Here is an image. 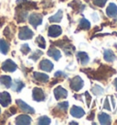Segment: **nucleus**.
<instances>
[{
	"label": "nucleus",
	"mask_w": 117,
	"mask_h": 125,
	"mask_svg": "<svg viewBox=\"0 0 117 125\" xmlns=\"http://www.w3.org/2000/svg\"><path fill=\"white\" fill-rule=\"evenodd\" d=\"M82 71L85 72L86 74L89 75V77L94 78V79H97V80H104V79H106V77H109L110 75L113 74V73L115 72L113 68L105 66V65H101L100 68H98L97 71H92L91 70L90 68L88 70Z\"/></svg>",
	"instance_id": "1"
},
{
	"label": "nucleus",
	"mask_w": 117,
	"mask_h": 125,
	"mask_svg": "<svg viewBox=\"0 0 117 125\" xmlns=\"http://www.w3.org/2000/svg\"><path fill=\"white\" fill-rule=\"evenodd\" d=\"M83 85H84V82L80 76H74L70 81V88L74 91H79L80 89H82Z\"/></svg>",
	"instance_id": "2"
},
{
	"label": "nucleus",
	"mask_w": 117,
	"mask_h": 125,
	"mask_svg": "<svg viewBox=\"0 0 117 125\" xmlns=\"http://www.w3.org/2000/svg\"><path fill=\"white\" fill-rule=\"evenodd\" d=\"M33 37V31L27 26L21 27L19 29V33H18V38L20 40H28L31 39Z\"/></svg>",
	"instance_id": "3"
},
{
	"label": "nucleus",
	"mask_w": 117,
	"mask_h": 125,
	"mask_svg": "<svg viewBox=\"0 0 117 125\" xmlns=\"http://www.w3.org/2000/svg\"><path fill=\"white\" fill-rule=\"evenodd\" d=\"M28 20H29V23L36 29L42 22V16L40 14H38V13H33V14L29 16Z\"/></svg>",
	"instance_id": "4"
},
{
	"label": "nucleus",
	"mask_w": 117,
	"mask_h": 125,
	"mask_svg": "<svg viewBox=\"0 0 117 125\" xmlns=\"http://www.w3.org/2000/svg\"><path fill=\"white\" fill-rule=\"evenodd\" d=\"M17 104L18 105V108L21 109V111H23L24 113H34L35 112V110L33 108H31L30 106H28L27 103H25L24 101H22L21 99H17Z\"/></svg>",
	"instance_id": "5"
},
{
	"label": "nucleus",
	"mask_w": 117,
	"mask_h": 125,
	"mask_svg": "<svg viewBox=\"0 0 117 125\" xmlns=\"http://www.w3.org/2000/svg\"><path fill=\"white\" fill-rule=\"evenodd\" d=\"M17 68V65L10 59L5 61L3 62V64H2V69L6 71V72H14Z\"/></svg>",
	"instance_id": "6"
},
{
	"label": "nucleus",
	"mask_w": 117,
	"mask_h": 125,
	"mask_svg": "<svg viewBox=\"0 0 117 125\" xmlns=\"http://www.w3.org/2000/svg\"><path fill=\"white\" fill-rule=\"evenodd\" d=\"M32 97H33V99L36 101H43L45 99V94L41 88L35 87L32 92Z\"/></svg>",
	"instance_id": "7"
},
{
	"label": "nucleus",
	"mask_w": 117,
	"mask_h": 125,
	"mask_svg": "<svg viewBox=\"0 0 117 125\" xmlns=\"http://www.w3.org/2000/svg\"><path fill=\"white\" fill-rule=\"evenodd\" d=\"M62 29L59 27L58 25H51L49 28V36H50L52 38H57L61 34Z\"/></svg>",
	"instance_id": "8"
},
{
	"label": "nucleus",
	"mask_w": 117,
	"mask_h": 125,
	"mask_svg": "<svg viewBox=\"0 0 117 125\" xmlns=\"http://www.w3.org/2000/svg\"><path fill=\"white\" fill-rule=\"evenodd\" d=\"M54 96L57 100L66 98L67 96H68V92H67V90L65 88H63L61 86H58L54 89Z\"/></svg>",
	"instance_id": "9"
},
{
	"label": "nucleus",
	"mask_w": 117,
	"mask_h": 125,
	"mask_svg": "<svg viewBox=\"0 0 117 125\" xmlns=\"http://www.w3.org/2000/svg\"><path fill=\"white\" fill-rule=\"evenodd\" d=\"M11 103V97L8 92H2L0 93V104L3 107H8Z\"/></svg>",
	"instance_id": "10"
},
{
	"label": "nucleus",
	"mask_w": 117,
	"mask_h": 125,
	"mask_svg": "<svg viewBox=\"0 0 117 125\" xmlns=\"http://www.w3.org/2000/svg\"><path fill=\"white\" fill-rule=\"evenodd\" d=\"M17 124H30L31 123V118L27 114H21L16 120Z\"/></svg>",
	"instance_id": "11"
},
{
	"label": "nucleus",
	"mask_w": 117,
	"mask_h": 125,
	"mask_svg": "<svg viewBox=\"0 0 117 125\" xmlns=\"http://www.w3.org/2000/svg\"><path fill=\"white\" fill-rule=\"evenodd\" d=\"M17 20L18 23L21 22H25L27 20V13L25 9H21V8H17Z\"/></svg>",
	"instance_id": "12"
},
{
	"label": "nucleus",
	"mask_w": 117,
	"mask_h": 125,
	"mask_svg": "<svg viewBox=\"0 0 117 125\" xmlns=\"http://www.w3.org/2000/svg\"><path fill=\"white\" fill-rule=\"evenodd\" d=\"M39 68L46 72H50L53 69V63L49 60H42L39 63Z\"/></svg>",
	"instance_id": "13"
},
{
	"label": "nucleus",
	"mask_w": 117,
	"mask_h": 125,
	"mask_svg": "<svg viewBox=\"0 0 117 125\" xmlns=\"http://www.w3.org/2000/svg\"><path fill=\"white\" fill-rule=\"evenodd\" d=\"M84 110L77 106H73L71 109H70V115L73 116L75 118H82L84 115Z\"/></svg>",
	"instance_id": "14"
},
{
	"label": "nucleus",
	"mask_w": 117,
	"mask_h": 125,
	"mask_svg": "<svg viewBox=\"0 0 117 125\" xmlns=\"http://www.w3.org/2000/svg\"><path fill=\"white\" fill-rule=\"evenodd\" d=\"M106 14L110 18H114L117 16V6L113 3H110L108 8H106Z\"/></svg>",
	"instance_id": "15"
},
{
	"label": "nucleus",
	"mask_w": 117,
	"mask_h": 125,
	"mask_svg": "<svg viewBox=\"0 0 117 125\" xmlns=\"http://www.w3.org/2000/svg\"><path fill=\"white\" fill-rule=\"evenodd\" d=\"M77 60H78L81 64L85 65L89 62V56L84 52H79L77 53Z\"/></svg>",
	"instance_id": "16"
},
{
	"label": "nucleus",
	"mask_w": 117,
	"mask_h": 125,
	"mask_svg": "<svg viewBox=\"0 0 117 125\" xmlns=\"http://www.w3.org/2000/svg\"><path fill=\"white\" fill-rule=\"evenodd\" d=\"M48 54L50 55V57H52L55 61H58L59 58L61 57L60 52L58 51V49H56L55 47H52V46H51L50 48V50L48 51Z\"/></svg>",
	"instance_id": "17"
},
{
	"label": "nucleus",
	"mask_w": 117,
	"mask_h": 125,
	"mask_svg": "<svg viewBox=\"0 0 117 125\" xmlns=\"http://www.w3.org/2000/svg\"><path fill=\"white\" fill-rule=\"evenodd\" d=\"M33 76L36 80H38L39 82L41 83H47L49 81V76L46 74L43 73H38V72H34L33 73Z\"/></svg>",
	"instance_id": "18"
},
{
	"label": "nucleus",
	"mask_w": 117,
	"mask_h": 125,
	"mask_svg": "<svg viewBox=\"0 0 117 125\" xmlns=\"http://www.w3.org/2000/svg\"><path fill=\"white\" fill-rule=\"evenodd\" d=\"M98 119L101 124H111V117L108 114L101 112L98 115Z\"/></svg>",
	"instance_id": "19"
},
{
	"label": "nucleus",
	"mask_w": 117,
	"mask_h": 125,
	"mask_svg": "<svg viewBox=\"0 0 117 125\" xmlns=\"http://www.w3.org/2000/svg\"><path fill=\"white\" fill-rule=\"evenodd\" d=\"M69 6L71 7L74 10L79 11V12H82V9H84V8H85V6H83V5H82L79 0H74V1H72L71 3L69 4Z\"/></svg>",
	"instance_id": "20"
},
{
	"label": "nucleus",
	"mask_w": 117,
	"mask_h": 125,
	"mask_svg": "<svg viewBox=\"0 0 117 125\" xmlns=\"http://www.w3.org/2000/svg\"><path fill=\"white\" fill-rule=\"evenodd\" d=\"M0 83L3 84L6 87L9 88L12 86V79L8 75H3V76H0Z\"/></svg>",
	"instance_id": "21"
},
{
	"label": "nucleus",
	"mask_w": 117,
	"mask_h": 125,
	"mask_svg": "<svg viewBox=\"0 0 117 125\" xmlns=\"http://www.w3.org/2000/svg\"><path fill=\"white\" fill-rule=\"evenodd\" d=\"M8 50H9V44L7 41L5 40H0V52L4 54H7L8 53Z\"/></svg>",
	"instance_id": "22"
},
{
	"label": "nucleus",
	"mask_w": 117,
	"mask_h": 125,
	"mask_svg": "<svg viewBox=\"0 0 117 125\" xmlns=\"http://www.w3.org/2000/svg\"><path fill=\"white\" fill-rule=\"evenodd\" d=\"M103 57H104V60H105L106 62H113V60L115 59V55H114L113 51H111V50H106V51L104 52Z\"/></svg>",
	"instance_id": "23"
},
{
	"label": "nucleus",
	"mask_w": 117,
	"mask_h": 125,
	"mask_svg": "<svg viewBox=\"0 0 117 125\" xmlns=\"http://www.w3.org/2000/svg\"><path fill=\"white\" fill-rule=\"evenodd\" d=\"M62 15H63V13H62V10H58V12H57V14L54 16H52V17H50V22H59L60 20H62Z\"/></svg>",
	"instance_id": "24"
},
{
	"label": "nucleus",
	"mask_w": 117,
	"mask_h": 125,
	"mask_svg": "<svg viewBox=\"0 0 117 125\" xmlns=\"http://www.w3.org/2000/svg\"><path fill=\"white\" fill-rule=\"evenodd\" d=\"M91 28V24L86 19H82L81 21H80V24H79V29L80 30H84V31H87Z\"/></svg>",
	"instance_id": "25"
},
{
	"label": "nucleus",
	"mask_w": 117,
	"mask_h": 125,
	"mask_svg": "<svg viewBox=\"0 0 117 125\" xmlns=\"http://www.w3.org/2000/svg\"><path fill=\"white\" fill-rule=\"evenodd\" d=\"M36 42L38 43L39 47L42 48V49H45V48H46V42H45V40H44V38H43L42 36H39V37L37 38V40H36Z\"/></svg>",
	"instance_id": "26"
},
{
	"label": "nucleus",
	"mask_w": 117,
	"mask_h": 125,
	"mask_svg": "<svg viewBox=\"0 0 117 125\" xmlns=\"http://www.w3.org/2000/svg\"><path fill=\"white\" fill-rule=\"evenodd\" d=\"M92 93H93L94 95H96V96L101 95V94L103 93V89H102L100 86H98V85H95V86L92 87Z\"/></svg>",
	"instance_id": "27"
},
{
	"label": "nucleus",
	"mask_w": 117,
	"mask_h": 125,
	"mask_svg": "<svg viewBox=\"0 0 117 125\" xmlns=\"http://www.w3.org/2000/svg\"><path fill=\"white\" fill-rule=\"evenodd\" d=\"M39 124H50V118H48L47 116H43V117H40L39 119V122H38Z\"/></svg>",
	"instance_id": "28"
},
{
	"label": "nucleus",
	"mask_w": 117,
	"mask_h": 125,
	"mask_svg": "<svg viewBox=\"0 0 117 125\" xmlns=\"http://www.w3.org/2000/svg\"><path fill=\"white\" fill-rule=\"evenodd\" d=\"M15 83H16V84H15V86H14V89L16 90V91H17V92H19L20 90L25 86V84L22 83L21 81H19V80H16V82Z\"/></svg>",
	"instance_id": "29"
},
{
	"label": "nucleus",
	"mask_w": 117,
	"mask_h": 125,
	"mask_svg": "<svg viewBox=\"0 0 117 125\" xmlns=\"http://www.w3.org/2000/svg\"><path fill=\"white\" fill-rule=\"evenodd\" d=\"M106 2H107V0H92L93 5L97 6V7H99V8H102V7H104L105 4H106Z\"/></svg>",
	"instance_id": "30"
},
{
	"label": "nucleus",
	"mask_w": 117,
	"mask_h": 125,
	"mask_svg": "<svg viewBox=\"0 0 117 125\" xmlns=\"http://www.w3.org/2000/svg\"><path fill=\"white\" fill-rule=\"evenodd\" d=\"M58 108L60 109L61 111L65 112L67 109H68V108H69V103H68V102H66V101L62 102V103H59V104L58 105Z\"/></svg>",
	"instance_id": "31"
},
{
	"label": "nucleus",
	"mask_w": 117,
	"mask_h": 125,
	"mask_svg": "<svg viewBox=\"0 0 117 125\" xmlns=\"http://www.w3.org/2000/svg\"><path fill=\"white\" fill-rule=\"evenodd\" d=\"M20 51L22 52V53H24V54H27L30 52V48L28 46V44H23L20 48Z\"/></svg>",
	"instance_id": "32"
},
{
	"label": "nucleus",
	"mask_w": 117,
	"mask_h": 125,
	"mask_svg": "<svg viewBox=\"0 0 117 125\" xmlns=\"http://www.w3.org/2000/svg\"><path fill=\"white\" fill-rule=\"evenodd\" d=\"M41 55H42V52L37 51V52H35L33 53V55H31V56H30V59L34 60V61H37V60H38V59H39Z\"/></svg>",
	"instance_id": "33"
},
{
	"label": "nucleus",
	"mask_w": 117,
	"mask_h": 125,
	"mask_svg": "<svg viewBox=\"0 0 117 125\" xmlns=\"http://www.w3.org/2000/svg\"><path fill=\"white\" fill-rule=\"evenodd\" d=\"M9 32H10V29H9V27H7L4 31V35L6 36L7 38H8V39L11 38V35L9 34Z\"/></svg>",
	"instance_id": "34"
},
{
	"label": "nucleus",
	"mask_w": 117,
	"mask_h": 125,
	"mask_svg": "<svg viewBox=\"0 0 117 125\" xmlns=\"http://www.w3.org/2000/svg\"><path fill=\"white\" fill-rule=\"evenodd\" d=\"M66 77V74H64L63 72H60V71H58V72H57V73H55V77L58 78V77Z\"/></svg>",
	"instance_id": "35"
},
{
	"label": "nucleus",
	"mask_w": 117,
	"mask_h": 125,
	"mask_svg": "<svg viewBox=\"0 0 117 125\" xmlns=\"http://www.w3.org/2000/svg\"><path fill=\"white\" fill-rule=\"evenodd\" d=\"M104 109H106L107 110H111V108L109 107V101H108V98H106L105 102H104Z\"/></svg>",
	"instance_id": "36"
},
{
	"label": "nucleus",
	"mask_w": 117,
	"mask_h": 125,
	"mask_svg": "<svg viewBox=\"0 0 117 125\" xmlns=\"http://www.w3.org/2000/svg\"><path fill=\"white\" fill-rule=\"evenodd\" d=\"M85 96H86V100H87V105L90 106V101H91L90 95H89V93H88V92H86V93H85Z\"/></svg>",
	"instance_id": "37"
},
{
	"label": "nucleus",
	"mask_w": 117,
	"mask_h": 125,
	"mask_svg": "<svg viewBox=\"0 0 117 125\" xmlns=\"http://www.w3.org/2000/svg\"><path fill=\"white\" fill-rule=\"evenodd\" d=\"M93 118H94V112H91L90 116H89V117H87V120H88V121H92V120H93Z\"/></svg>",
	"instance_id": "38"
},
{
	"label": "nucleus",
	"mask_w": 117,
	"mask_h": 125,
	"mask_svg": "<svg viewBox=\"0 0 117 125\" xmlns=\"http://www.w3.org/2000/svg\"><path fill=\"white\" fill-rule=\"evenodd\" d=\"M9 111L11 112V114L17 113V108H16V107H11V109H10V110H9Z\"/></svg>",
	"instance_id": "39"
},
{
	"label": "nucleus",
	"mask_w": 117,
	"mask_h": 125,
	"mask_svg": "<svg viewBox=\"0 0 117 125\" xmlns=\"http://www.w3.org/2000/svg\"><path fill=\"white\" fill-rule=\"evenodd\" d=\"M5 22V18L4 17H2V18H0V26H2L3 23Z\"/></svg>",
	"instance_id": "40"
},
{
	"label": "nucleus",
	"mask_w": 117,
	"mask_h": 125,
	"mask_svg": "<svg viewBox=\"0 0 117 125\" xmlns=\"http://www.w3.org/2000/svg\"><path fill=\"white\" fill-rule=\"evenodd\" d=\"M113 85H114V86L116 87V89H117V78H115V79H114V82H113Z\"/></svg>",
	"instance_id": "41"
},
{
	"label": "nucleus",
	"mask_w": 117,
	"mask_h": 125,
	"mask_svg": "<svg viewBox=\"0 0 117 125\" xmlns=\"http://www.w3.org/2000/svg\"><path fill=\"white\" fill-rule=\"evenodd\" d=\"M70 124H78L77 122H70Z\"/></svg>",
	"instance_id": "42"
},
{
	"label": "nucleus",
	"mask_w": 117,
	"mask_h": 125,
	"mask_svg": "<svg viewBox=\"0 0 117 125\" xmlns=\"http://www.w3.org/2000/svg\"><path fill=\"white\" fill-rule=\"evenodd\" d=\"M60 1H65V0H60Z\"/></svg>",
	"instance_id": "43"
},
{
	"label": "nucleus",
	"mask_w": 117,
	"mask_h": 125,
	"mask_svg": "<svg viewBox=\"0 0 117 125\" xmlns=\"http://www.w3.org/2000/svg\"><path fill=\"white\" fill-rule=\"evenodd\" d=\"M0 113H1V110H0Z\"/></svg>",
	"instance_id": "44"
}]
</instances>
